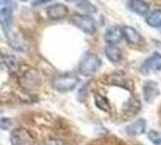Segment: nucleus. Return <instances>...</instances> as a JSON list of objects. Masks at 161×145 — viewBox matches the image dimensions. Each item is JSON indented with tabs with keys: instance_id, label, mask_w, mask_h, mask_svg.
<instances>
[{
	"instance_id": "nucleus-1",
	"label": "nucleus",
	"mask_w": 161,
	"mask_h": 145,
	"mask_svg": "<svg viewBox=\"0 0 161 145\" xmlns=\"http://www.w3.org/2000/svg\"><path fill=\"white\" fill-rule=\"evenodd\" d=\"M99 67H101V59L98 58V56L95 53L87 52L82 57L79 64V72L85 76H90V75H93L99 69Z\"/></svg>"
},
{
	"instance_id": "nucleus-2",
	"label": "nucleus",
	"mask_w": 161,
	"mask_h": 145,
	"mask_svg": "<svg viewBox=\"0 0 161 145\" xmlns=\"http://www.w3.org/2000/svg\"><path fill=\"white\" fill-rule=\"evenodd\" d=\"M78 83H79V79L76 75L65 74V75H59V76L55 78L52 86L58 92H69L75 89L78 86Z\"/></svg>"
},
{
	"instance_id": "nucleus-3",
	"label": "nucleus",
	"mask_w": 161,
	"mask_h": 145,
	"mask_svg": "<svg viewBox=\"0 0 161 145\" xmlns=\"http://www.w3.org/2000/svg\"><path fill=\"white\" fill-rule=\"evenodd\" d=\"M72 22L86 34H93L96 30V24H95L93 18H91L87 15L74 13L72 16Z\"/></svg>"
},
{
	"instance_id": "nucleus-4",
	"label": "nucleus",
	"mask_w": 161,
	"mask_h": 145,
	"mask_svg": "<svg viewBox=\"0 0 161 145\" xmlns=\"http://www.w3.org/2000/svg\"><path fill=\"white\" fill-rule=\"evenodd\" d=\"M10 142L11 145H34V138L27 129L17 128L11 132Z\"/></svg>"
},
{
	"instance_id": "nucleus-5",
	"label": "nucleus",
	"mask_w": 161,
	"mask_h": 145,
	"mask_svg": "<svg viewBox=\"0 0 161 145\" xmlns=\"http://www.w3.org/2000/svg\"><path fill=\"white\" fill-rule=\"evenodd\" d=\"M161 70V55L158 52H154L152 56H149L141 67V72L148 75L150 72H160Z\"/></svg>"
},
{
	"instance_id": "nucleus-6",
	"label": "nucleus",
	"mask_w": 161,
	"mask_h": 145,
	"mask_svg": "<svg viewBox=\"0 0 161 145\" xmlns=\"http://www.w3.org/2000/svg\"><path fill=\"white\" fill-rule=\"evenodd\" d=\"M14 24V11L12 8L6 6L0 10V27L4 30L5 35H8L12 30Z\"/></svg>"
},
{
	"instance_id": "nucleus-7",
	"label": "nucleus",
	"mask_w": 161,
	"mask_h": 145,
	"mask_svg": "<svg viewBox=\"0 0 161 145\" xmlns=\"http://www.w3.org/2000/svg\"><path fill=\"white\" fill-rule=\"evenodd\" d=\"M160 91L155 81H145L143 85V98L147 103H152L159 96Z\"/></svg>"
},
{
	"instance_id": "nucleus-8",
	"label": "nucleus",
	"mask_w": 161,
	"mask_h": 145,
	"mask_svg": "<svg viewBox=\"0 0 161 145\" xmlns=\"http://www.w3.org/2000/svg\"><path fill=\"white\" fill-rule=\"evenodd\" d=\"M46 13L51 19H62L68 15V8L63 4H53L46 8Z\"/></svg>"
},
{
	"instance_id": "nucleus-9",
	"label": "nucleus",
	"mask_w": 161,
	"mask_h": 145,
	"mask_svg": "<svg viewBox=\"0 0 161 145\" xmlns=\"http://www.w3.org/2000/svg\"><path fill=\"white\" fill-rule=\"evenodd\" d=\"M122 28L118 27V25H114V27H110L104 34V40L110 44V45H114V44H118L122 40Z\"/></svg>"
},
{
	"instance_id": "nucleus-10",
	"label": "nucleus",
	"mask_w": 161,
	"mask_h": 145,
	"mask_svg": "<svg viewBox=\"0 0 161 145\" xmlns=\"http://www.w3.org/2000/svg\"><path fill=\"white\" fill-rule=\"evenodd\" d=\"M145 127H147V122H145L144 119H141V120L135 121L131 125H129L125 128V132H126V134L130 136V137H137L139 134L144 133Z\"/></svg>"
},
{
	"instance_id": "nucleus-11",
	"label": "nucleus",
	"mask_w": 161,
	"mask_h": 145,
	"mask_svg": "<svg viewBox=\"0 0 161 145\" xmlns=\"http://www.w3.org/2000/svg\"><path fill=\"white\" fill-rule=\"evenodd\" d=\"M122 34L125 36V39L127 40L131 45H141L143 42V38L141 36V34L132 27H124L122 28Z\"/></svg>"
},
{
	"instance_id": "nucleus-12",
	"label": "nucleus",
	"mask_w": 161,
	"mask_h": 145,
	"mask_svg": "<svg viewBox=\"0 0 161 145\" xmlns=\"http://www.w3.org/2000/svg\"><path fill=\"white\" fill-rule=\"evenodd\" d=\"M130 10H132L133 12H136L139 16H144L149 12V5L148 3L142 1V0H132L129 3Z\"/></svg>"
},
{
	"instance_id": "nucleus-13",
	"label": "nucleus",
	"mask_w": 161,
	"mask_h": 145,
	"mask_svg": "<svg viewBox=\"0 0 161 145\" xmlns=\"http://www.w3.org/2000/svg\"><path fill=\"white\" fill-rule=\"evenodd\" d=\"M104 52H105V56L107 58L113 62V63H118L121 61V51L119 47H116L115 45H108L105 46L104 48Z\"/></svg>"
},
{
	"instance_id": "nucleus-14",
	"label": "nucleus",
	"mask_w": 161,
	"mask_h": 145,
	"mask_svg": "<svg viewBox=\"0 0 161 145\" xmlns=\"http://www.w3.org/2000/svg\"><path fill=\"white\" fill-rule=\"evenodd\" d=\"M0 64L3 65V67H5L10 72L17 70V67H18L17 59L12 56H1L0 55Z\"/></svg>"
},
{
	"instance_id": "nucleus-15",
	"label": "nucleus",
	"mask_w": 161,
	"mask_h": 145,
	"mask_svg": "<svg viewBox=\"0 0 161 145\" xmlns=\"http://www.w3.org/2000/svg\"><path fill=\"white\" fill-rule=\"evenodd\" d=\"M95 104L99 110H103L107 113L112 110V106H110V103L108 102V99L105 97L101 96L99 93H95Z\"/></svg>"
},
{
	"instance_id": "nucleus-16",
	"label": "nucleus",
	"mask_w": 161,
	"mask_h": 145,
	"mask_svg": "<svg viewBox=\"0 0 161 145\" xmlns=\"http://www.w3.org/2000/svg\"><path fill=\"white\" fill-rule=\"evenodd\" d=\"M147 23L150 27H161V10H154L147 16Z\"/></svg>"
},
{
	"instance_id": "nucleus-17",
	"label": "nucleus",
	"mask_w": 161,
	"mask_h": 145,
	"mask_svg": "<svg viewBox=\"0 0 161 145\" xmlns=\"http://www.w3.org/2000/svg\"><path fill=\"white\" fill-rule=\"evenodd\" d=\"M76 6L82 10L86 13H93L96 12V6L92 5L90 1H76Z\"/></svg>"
},
{
	"instance_id": "nucleus-18",
	"label": "nucleus",
	"mask_w": 161,
	"mask_h": 145,
	"mask_svg": "<svg viewBox=\"0 0 161 145\" xmlns=\"http://www.w3.org/2000/svg\"><path fill=\"white\" fill-rule=\"evenodd\" d=\"M139 106H141V105H139L137 99L131 98L129 102L126 103V105H125V110H126V111H129V113H131L132 115H135L136 113H138Z\"/></svg>"
},
{
	"instance_id": "nucleus-19",
	"label": "nucleus",
	"mask_w": 161,
	"mask_h": 145,
	"mask_svg": "<svg viewBox=\"0 0 161 145\" xmlns=\"http://www.w3.org/2000/svg\"><path fill=\"white\" fill-rule=\"evenodd\" d=\"M148 138L150 139V142L153 143L154 145H161V133L155 131V129H152L149 133H148Z\"/></svg>"
},
{
	"instance_id": "nucleus-20",
	"label": "nucleus",
	"mask_w": 161,
	"mask_h": 145,
	"mask_svg": "<svg viewBox=\"0 0 161 145\" xmlns=\"http://www.w3.org/2000/svg\"><path fill=\"white\" fill-rule=\"evenodd\" d=\"M11 126H12V121L11 119H8V117H3V119H0V129H10L11 128Z\"/></svg>"
},
{
	"instance_id": "nucleus-21",
	"label": "nucleus",
	"mask_w": 161,
	"mask_h": 145,
	"mask_svg": "<svg viewBox=\"0 0 161 145\" xmlns=\"http://www.w3.org/2000/svg\"><path fill=\"white\" fill-rule=\"evenodd\" d=\"M44 145H65V143H63L59 139H48Z\"/></svg>"
},
{
	"instance_id": "nucleus-22",
	"label": "nucleus",
	"mask_w": 161,
	"mask_h": 145,
	"mask_svg": "<svg viewBox=\"0 0 161 145\" xmlns=\"http://www.w3.org/2000/svg\"><path fill=\"white\" fill-rule=\"evenodd\" d=\"M47 3H48L47 0H46V1H34L33 5H34V6H38L39 4H47Z\"/></svg>"
},
{
	"instance_id": "nucleus-23",
	"label": "nucleus",
	"mask_w": 161,
	"mask_h": 145,
	"mask_svg": "<svg viewBox=\"0 0 161 145\" xmlns=\"http://www.w3.org/2000/svg\"><path fill=\"white\" fill-rule=\"evenodd\" d=\"M160 29H161V27H160Z\"/></svg>"
}]
</instances>
